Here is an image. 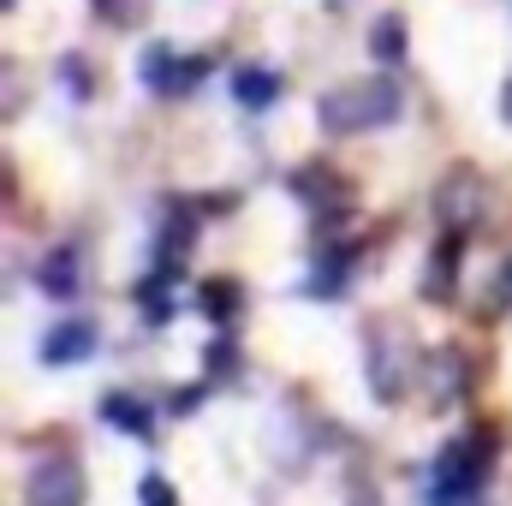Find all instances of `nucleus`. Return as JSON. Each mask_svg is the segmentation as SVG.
Instances as JSON below:
<instances>
[{"instance_id": "1", "label": "nucleus", "mask_w": 512, "mask_h": 506, "mask_svg": "<svg viewBox=\"0 0 512 506\" xmlns=\"http://www.w3.org/2000/svg\"><path fill=\"white\" fill-rule=\"evenodd\" d=\"M405 108V90L393 78H352V84H334L322 102H316V120L334 137H358V131H382L399 120Z\"/></svg>"}, {"instance_id": "9", "label": "nucleus", "mask_w": 512, "mask_h": 506, "mask_svg": "<svg viewBox=\"0 0 512 506\" xmlns=\"http://www.w3.org/2000/svg\"><path fill=\"white\" fill-rule=\"evenodd\" d=\"M233 96H239L245 108H268V102L280 96V78L262 72V66H245V72H233Z\"/></svg>"}, {"instance_id": "5", "label": "nucleus", "mask_w": 512, "mask_h": 506, "mask_svg": "<svg viewBox=\"0 0 512 506\" xmlns=\"http://www.w3.org/2000/svg\"><path fill=\"white\" fill-rule=\"evenodd\" d=\"M96 352V322H60L42 340V364H84Z\"/></svg>"}, {"instance_id": "8", "label": "nucleus", "mask_w": 512, "mask_h": 506, "mask_svg": "<svg viewBox=\"0 0 512 506\" xmlns=\"http://www.w3.org/2000/svg\"><path fill=\"white\" fill-rule=\"evenodd\" d=\"M102 417H108V423H120V429H131V435H149V429H155L149 405H143V399H131V393H108V399H102Z\"/></svg>"}, {"instance_id": "3", "label": "nucleus", "mask_w": 512, "mask_h": 506, "mask_svg": "<svg viewBox=\"0 0 512 506\" xmlns=\"http://www.w3.org/2000/svg\"><path fill=\"white\" fill-rule=\"evenodd\" d=\"M197 78H203V60H179L173 48H149L143 54V84L155 96H185V90H197Z\"/></svg>"}, {"instance_id": "11", "label": "nucleus", "mask_w": 512, "mask_h": 506, "mask_svg": "<svg viewBox=\"0 0 512 506\" xmlns=\"http://www.w3.org/2000/svg\"><path fill=\"white\" fill-rule=\"evenodd\" d=\"M203 310H209V322H233L239 316V286L233 280H209L203 286Z\"/></svg>"}, {"instance_id": "12", "label": "nucleus", "mask_w": 512, "mask_h": 506, "mask_svg": "<svg viewBox=\"0 0 512 506\" xmlns=\"http://www.w3.org/2000/svg\"><path fill=\"white\" fill-rule=\"evenodd\" d=\"M42 286H48L54 298H66V292L78 286V262H72V251H54L48 262H42Z\"/></svg>"}, {"instance_id": "10", "label": "nucleus", "mask_w": 512, "mask_h": 506, "mask_svg": "<svg viewBox=\"0 0 512 506\" xmlns=\"http://www.w3.org/2000/svg\"><path fill=\"white\" fill-rule=\"evenodd\" d=\"M370 54H376L382 66H399V60H405V18H399V12L376 18V30H370Z\"/></svg>"}, {"instance_id": "6", "label": "nucleus", "mask_w": 512, "mask_h": 506, "mask_svg": "<svg viewBox=\"0 0 512 506\" xmlns=\"http://www.w3.org/2000/svg\"><path fill=\"white\" fill-rule=\"evenodd\" d=\"M292 191H298L304 203H316V209H340V197H352L334 167H298V173H292Z\"/></svg>"}, {"instance_id": "4", "label": "nucleus", "mask_w": 512, "mask_h": 506, "mask_svg": "<svg viewBox=\"0 0 512 506\" xmlns=\"http://www.w3.org/2000/svg\"><path fill=\"white\" fill-rule=\"evenodd\" d=\"M78 501H84V483H78L72 459H42L30 471V506H78Z\"/></svg>"}, {"instance_id": "2", "label": "nucleus", "mask_w": 512, "mask_h": 506, "mask_svg": "<svg viewBox=\"0 0 512 506\" xmlns=\"http://www.w3.org/2000/svg\"><path fill=\"white\" fill-rule=\"evenodd\" d=\"M489 465H495V435L489 429H465V435H453L447 447H441V459H435V483H441V501H465V495H477L483 489V477H489Z\"/></svg>"}, {"instance_id": "7", "label": "nucleus", "mask_w": 512, "mask_h": 506, "mask_svg": "<svg viewBox=\"0 0 512 506\" xmlns=\"http://www.w3.org/2000/svg\"><path fill=\"white\" fill-rule=\"evenodd\" d=\"M459 256H465V233L453 227V233H441V245H435V262H429V274H423V292L441 304L447 298V274H459Z\"/></svg>"}, {"instance_id": "13", "label": "nucleus", "mask_w": 512, "mask_h": 506, "mask_svg": "<svg viewBox=\"0 0 512 506\" xmlns=\"http://www.w3.org/2000/svg\"><path fill=\"white\" fill-rule=\"evenodd\" d=\"M96 18L131 30V24H143V18H149V0H96Z\"/></svg>"}, {"instance_id": "15", "label": "nucleus", "mask_w": 512, "mask_h": 506, "mask_svg": "<svg viewBox=\"0 0 512 506\" xmlns=\"http://www.w3.org/2000/svg\"><path fill=\"white\" fill-rule=\"evenodd\" d=\"M501 114H507V126H512V78H507V90H501Z\"/></svg>"}, {"instance_id": "14", "label": "nucleus", "mask_w": 512, "mask_h": 506, "mask_svg": "<svg viewBox=\"0 0 512 506\" xmlns=\"http://www.w3.org/2000/svg\"><path fill=\"white\" fill-rule=\"evenodd\" d=\"M137 495H143V506H179V501H173V489H167V477H155V471L143 477V489H137Z\"/></svg>"}, {"instance_id": "16", "label": "nucleus", "mask_w": 512, "mask_h": 506, "mask_svg": "<svg viewBox=\"0 0 512 506\" xmlns=\"http://www.w3.org/2000/svg\"><path fill=\"white\" fill-rule=\"evenodd\" d=\"M507 286H512V256H507Z\"/></svg>"}]
</instances>
